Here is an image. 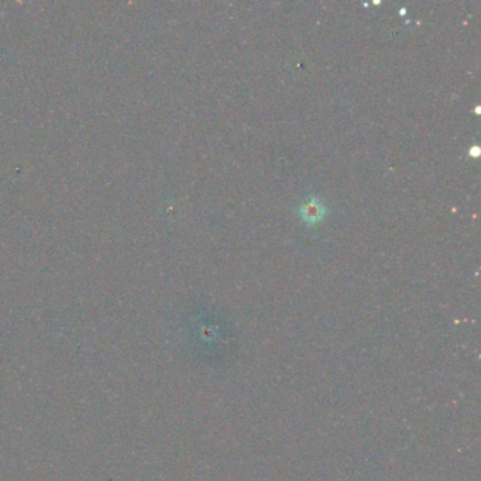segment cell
<instances>
[{
	"instance_id": "1",
	"label": "cell",
	"mask_w": 481,
	"mask_h": 481,
	"mask_svg": "<svg viewBox=\"0 0 481 481\" xmlns=\"http://www.w3.org/2000/svg\"><path fill=\"white\" fill-rule=\"evenodd\" d=\"M303 213H305L303 218H306V219H309V221H316V219H320V216H322V215H320V209H317V207H313V209H312L310 205L305 206Z\"/></svg>"
}]
</instances>
